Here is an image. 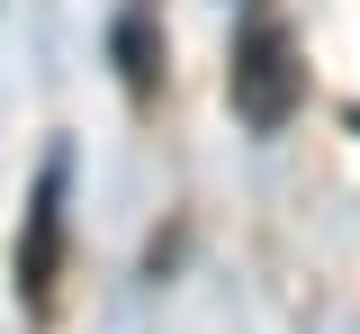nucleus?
I'll return each instance as SVG.
<instances>
[{"mask_svg": "<svg viewBox=\"0 0 360 334\" xmlns=\"http://www.w3.org/2000/svg\"><path fill=\"white\" fill-rule=\"evenodd\" d=\"M297 99H307L297 37H288V18H279V9H252V18H243V37H234V118H243L252 136H279V127L297 118Z\"/></svg>", "mask_w": 360, "mask_h": 334, "instance_id": "1", "label": "nucleus"}, {"mask_svg": "<svg viewBox=\"0 0 360 334\" xmlns=\"http://www.w3.org/2000/svg\"><path fill=\"white\" fill-rule=\"evenodd\" d=\"M63 181H72V154H45V181L27 199V235H18V298L27 307H54V280H63Z\"/></svg>", "mask_w": 360, "mask_h": 334, "instance_id": "2", "label": "nucleus"}, {"mask_svg": "<svg viewBox=\"0 0 360 334\" xmlns=\"http://www.w3.org/2000/svg\"><path fill=\"white\" fill-rule=\"evenodd\" d=\"M108 54H117V73H127V91H135V99L162 91V18H153V0H127V9H117Z\"/></svg>", "mask_w": 360, "mask_h": 334, "instance_id": "3", "label": "nucleus"}, {"mask_svg": "<svg viewBox=\"0 0 360 334\" xmlns=\"http://www.w3.org/2000/svg\"><path fill=\"white\" fill-rule=\"evenodd\" d=\"M352 127H360V109H352Z\"/></svg>", "mask_w": 360, "mask_h": 334, "instance_id": "4", "label": "nucleus"}]
</instances>
